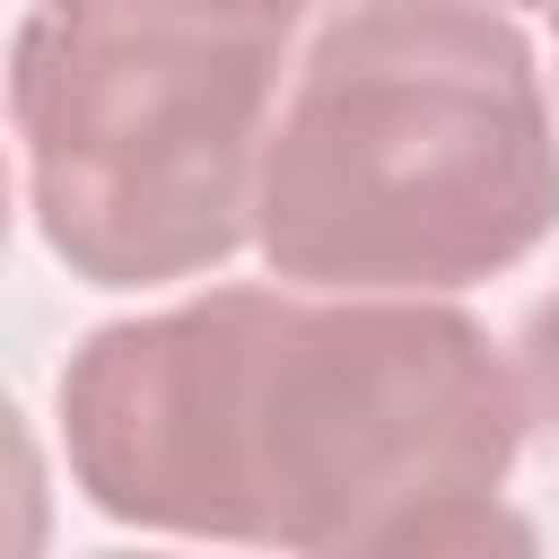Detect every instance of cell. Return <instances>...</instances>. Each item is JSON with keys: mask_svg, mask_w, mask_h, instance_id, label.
Returning <instances> with one entry per match:
<instances>
[{"mask_svg": "<svg viewBox=\"0 0 559 559\" xmlns=\"http://www.w3.org/2000/svg\"><path fill=\"white\" fill-rule=\"evenodd\" d=\"M559 227V105L498 0H341L280 96L253 253L306 288L454 297Z\"/></svg>", "mask_w": 559, "mask_h": 559, "instance_id": "2", "label": "cell"}, {"mask_svg": "<svg viewBox=\"0 0 559 559\" xmlns=\"http://www.w3.org/2000/svg\"><path fill=\"white\" fill-rule=\"evenodd\" d=\"M515 393H524V428L542 437V445H559V280L524 306V323H515Z\"/></svg>", "mask_w": 559, "mask_h": 559, "instance_id": "4", "label": "cell"}, {"mask_svg": "<svg viewBox=\"0 0 559 559\" xmlns=\"http://www.w3.org/2000/svg\"><path fill=\"white\" fill-rule=\"evenodd\" d=\"M306 35L297 0H26L9 140L44 253L87 288H166L253 245Z\"/></svg>", "mask_w": 559, "mask_h": 559, "instance_id": "3", "label": "cell"}, {"mask_svg": "<svg viewBox=\"0 0 559 559\" xmlns=\"http://www.w3.org/2000/svg\"><path fill=\"white\" fill-rule=\"evenodd\" d=\"M498 9H559V0H498Z\"/></svg>", "mask_w": 559, "mask_h": 559, "instance_id": "5", "label": "cell"}, {"mask_svg": "<svg viewBox=\"0 0 559 559\" xmlns=\"http://www.w3.org/2000/svg\"><path fill=\"white\" fill-rule=\"evenodd\" d=\"M297 9H314V17H323V9H341V0H297Z\"/></svg>", "mask_w": 559, "mask_h": 559, "instance_id": "6", "label": "cell"}, {"mask_svg": "<svg viewBox=\"0 0 559 559\" xmlns=\"http://www.w3.org/2000/svg\"><path fill=\"white\" fill-rule=\"evenodd\" d=\"M515 358L454 297L201 288L61 367L70 489L131 533L262 550H480L524 463Z\"/></svg>", "mask_w": 559, "mask_h": 559, "instance_id": "1", "label": "cell"}, {"mask_svg": "<svg viewBox=\"0 0 559 559\" xmlns=\"http://www.w3.org/2000/svg\"><path fill=\"white\" fill-rule=\"evenodd\" d=\"M550 17H559V9H550Z\"/></svg>", "mask_w": 559, "mask_h": 559, "instance_id": "7", "label": "cell"}]
</instances>
